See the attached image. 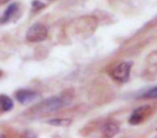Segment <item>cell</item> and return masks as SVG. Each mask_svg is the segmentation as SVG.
<instances>
[{"label": "cell", "mask_w": 157, "mask_h": 138, "mask_svg": "<svg viewBox=\"0 0 157 138\" xmlns=\"http://www.w3.org/2000/svg\"><path fill=\"white\" fill-rule=\"evenodd\" d=\"M0 101H1V108L3 111H9L13 108V101L10 99V97H6V95H2L0 97Z\"/></svg>", "instance_id": "9"}, {"label": "cell", "mask_w": 157, "mask_h": 138, "mask_svg": "<svg viewBox=\"0 0 157 138\" xmlns=\"http://www.w3.org/2000/svg\"><path fill=\"white\" fill-rule=\"evenodd\" d=\"M32 6H33V8H34L35 10H39V9L43 8V6H45V4L42 3V2H40L39 0H35V1L32 2Z\"/></svg>", "instance_id": "11"}, {"label": "cell", "mask_w": 157, "mask_h": 138, "mask_svg": "<svg viewBox=\"0 0 157 138\" xmlns=\"http://www.w3.org/2000/svg\"><path fill=\"white\" fill-rule=\"evenodd\" d=\"M130 70H132V62L124 61L119 64V65H117L110 72V76L112 77V79H114L118 83L124 84L129 79Z\"/></svg>", "instance_id": "2"}, {"label": "cell", "mask_w": 157, "mask_h": 138, "mask_svg": "<svg viewBox=\"0 0 157 138\" xmlns=\"http://www.w3.org/2000/svg\"><path fill=\"white\" fill-rule=\"evenodd\" d=\"M16 9H17V4L16 3L10 4V6H9V8L6 10V12H4L2 18L0 19V23H6V22H8L9 19L11 18V16L14 14V12L16 11Z\"/></svg>", "instance_id": "7"}, {"label": "cell", "mask_w": 157, "mask_h": 138, "mask_svg": "<svg viewBox=\"0 0 157 138\" xmlns=\"http://www.w3.org/2000/svg\"><path fill=\"white\" fill-rule=\"evenodd\" d=\"M0 75H1V72H0Z\"/></svg>", "instance_id": "13"}, {"label": "cell", "mask_w": 157, "mask_h": 138, "mask_svg": "<svg viewBox=\"0 0 157 138\" xmlns=\"http://www.w3.org/2000/svg\"><path fill=\"white\" fill-rule=\"evenodd\" d=\"M47 28L42 24H33L26 33V39L29 42H42L47 37Z\"/></svg>", "instance_id": "3"}, {"label": "cell", "mask_w": 157, "mask_h": 138, "mask_svg": "<svg viewBox=\"0 0 157 138\" xmlns=\"http://www.w3.org/2000/svg\"><path fill=\"white\" fill-rule=\"evenodd\" d=\"M8 1H10V0H1L2 3H4V2H8Z\"/></svg>", "instance_id": "12"}, {"label": "cell", "mask_w": 157, "mask_h": 138, "mask_svg": "<svg viewBox=\"0 0 157 138\" xmlns=\"http://www.w3.org/2000/svg\"><path fill=\"white\" fill-rule=\"evenodd\" d=\"M151 111H152V108L147 105L138 107L137 109H135L132 111V113L130 115L129 119H128V123H129L130 125H138V124L142 123L145 118L151 113Z\"/></svg>", "instance_id": "4"}, {"label": "cell", "mask_w": 157, "mask_h": 138, "mask_svg": "<svg viewBox=\"0 0 157 138\" xmlns=\"http://www.w3.org/2000/svg\"><path fill=\"white\" fill-rule=\"evenodd\" d=\"M37 97L36 93L33 92L31 90H26V89H23V90H19L16 92V99L18 100V102H21V104H26L29 103V102L34 101Z\"/></svg>", "instance_id": "5"}, {"label": "cell", "mask_w": 157, "mask_h": 138, "mask_svg": "<svg viewBox=\"0 0 157 138\" xmlns=\"http://www.w3.org/2000/svg\"><path fill=\"white\" fill-rule=\"evenodd\" d=\"M119 133V125L113 121H108L103 126V134L106 137H113Z\"/></svg>", "instance_id": "6"}, {"label": "cell", "mask_w": 157, "mask_h": 138, "mask_svg": "<svg viewBox=\"0 0 157 138\" xmlns=\"http://www.w3.org/2000/svg\"><path fill=\"white\" fill-rule=\"evenodd\" d=\"M138 97L139 99H143V100H155V99H157V86L149 89V90H147L141 95H139Z\"/></svg>", "instance_id": "8"}, {"label": "cell", "mask_w": 157, "mask_h": 138, "mask_svg": "<svg viewBox=\"0 0 157 138\" xmlns=\"http://www.w3.org/2000/svg\"><path fill=\"white\" fill-rule=\"evenodd\" d=\"M68 105V101L63 97H52L49 99L45 100V101L41 102V103L36 104L31 108L32 112L36 113H48V112H54L61 108L65 107Z\"/></svg>", "instance_id": "1"}, {"label": "cell", "mask_w": 157, "mask_h": 138, "mask_svg": "<svg viewBox=\"0 0 157 138\" xmlns=\"http://www.w3.org/2000/svg\"><path fill=\"white\" fill-rule=\"evenodd\" d=\"M48 123L52 125H57V126H67L71 124L70 119H52L48 121Z\"/></svg>", "instance_id": "10"}]
</instances>
